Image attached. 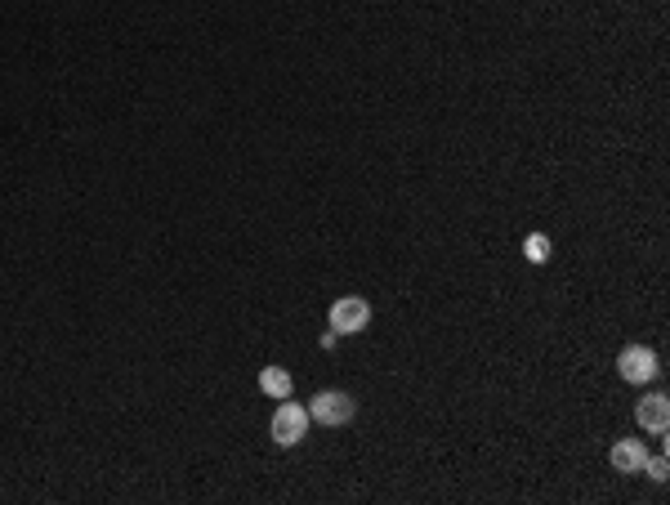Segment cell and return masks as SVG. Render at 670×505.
<instances>
[{"label": "cell", "instance_id": "1", "mask_svg": "<svg viewBox=\"0 0 670 505\" xmlns=\"http://www.w3.org/2000/svg\"><path fill=\"white\" fill-rule=\"evenodd\" d=\"M268 434H273L277 447H300L304 434H309V407L282 398V403H277V412H273V421H268Z\"/></svg>", "mask_w": 670, "mask_h": 505}, {"label": "cell", "instance_id": "2", "mask_svg": "<svg viewBox=\"0 0 670 505\" xmlns=\"http://www.w3.org/2000/svg\"><path fill=\"white\" fill-rule=\"evenodd\" d=\"M353 416H358V403H353L344 389H318V394H313V403H309V421L331 425V430L349 425Z\"/></svg>", "mask_w": 670, "mask_h": 505}, {"label": "cell", "instance_id": "3", "mask_svg": "<svg viewBox=\"0 0 670 505\" xmlns=\"http://www.w3.org/2000/svg\"><path fill=\"white\" fill-rule=\"evenodd\" d=\"M331 331L335 336H358V331L371 327V304L362 300V295H340V300L331 304Z\"/></svg>", "mask_w": 670, "mask_h": 505}, {"label": "cell", "instance_id": "4", "mask_svg": "<svg viewBox=\"0 0 670 505\" xmlns=\"http://www.w3.org/2000/svg\"><path fill=\"white\" fill-rule=\"evenodd\" d=\"M617 376L626 380V385H648V380L657 376V354L648 345H626L617 354Z\"/></svg>", "mask_w": 670, "mask_h": 505}, {"label": "cell", "instance_id": "5", "mask_svg": "<svg viewBox=\"0 0 670 505\" xmlns=\"http://www.w3.org/2000/svg\"><path fill=\"white\" fill-rule=\"evenodd\" d=\"M635 421H639V430H644V434H666V430H670V398H666V394L639 398Z\"/></svg>", "mask_w": 670, "mask_h": 505}, {"label": "cell", "instance_id": "6", "mask_svg": "<svg viewBox=\"0 0 670 505\" xmlns=\"http://www.w3.org/2000/svg\"><path fill=\"white\" fill-rule=\"evenodd\" d=\"M644 461H648V452H644L639 438H621V443H612V470L617 474H644Z\"/></svg>", "mask_w": 670, "mask_h": 505}, {"label": "cell", "instance_id": "7", "mask_svg": "<svg viewBox=\"0 0 670 505\" xmlns=\"http://www.w3.org/2000/svg\"><path fill=\"white\" fill-rule=\"evenodd\" d=\"M260 389H264L268 398H277V403H282V398H291L295 380H291V371H286V367H264L260 371Z\"/></svg>", "mask_w": 670, "mask_h": 505}, {"label": "cell", "instance_id": "8", "mask_svg": "<svg viewBox=\"0 0 670 505\" xmlns=\"http://www.w3.org/2000/svg\"><path fill=\"white\" fill-rule=\"evenodd\" d=\"M523 255H528L532 264H550V237H545V233H528V237H523Z\"/></svg>", "mask_w": 670, "mask_h": 505}, {"label": "cell", "instance_id": "9", "mask_svg": "<svg viewBox=\"0 0 670 505\" xmlns=\"http://www.w3.org/2000/svg\"><path fill=\"white\" fill-rule=\"evenodd\" d=\"M644 470H648V479H653V483H666L670 461H666V456H648V461H644Z\"/></svg>", "mask_w": 670, "mask_h": 505}]
</instances>
